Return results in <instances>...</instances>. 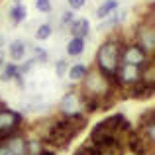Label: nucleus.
Wrapping results in <instances>:
<instances>
[{
    "instance_id": "nucleus-1",
    "label": "nucleus",
    "mask_w": 155,
    "mask_h": 155,
    "mask_svg": "<svg viewBox=\"0 0 155 155\" xmlns=\"http://www.w3.org/2000/svg\"><path fill=\"white\" fill-rule=\"evenodd\" d=\"M84 126H87V118L83 114H79V116H63L61 120L53 122V126L49 128L45 140H47V143L63 149V147H67L69 141L75 140L83 132Z\"/></svg>"
},
{
    "instance_id": "nucleus-2",
    "label": "nucleus",
    "mask_w": 155,
    "mask_h": 155,
    "mask_svg": "<svg viewBox=\"0 0 155 155\" xmlns=\"http://www.w3.org/2000/svg\"><path fill=\"white\" fill-rule=\"evenodd\" d=\"M120 47H122V43L116 41V39H106L98 47V53H96V67H98V71H102L108 77H114L118 65H120Z\"/></svg>"
},
{
    "instance_id": "nucleus-3",
    "label": "nucleus",
    "mask_w": 155,
    "mask_h": 155,
    "mask_svg": "<svg viewBox=\"0 0 155 155\" xmlns=\"http://www.w3.org/2000/svg\"><path fill=\"white\" fill-rule=\"evenodd\" d=\"M141 75H143V67H137V65L132 63H122V61L118 65L116 73H114L118 84H124V87H132V84L140 83Z\"/></svg>"
},
{
    "instance_id": "nucleus-4",
    "label": "nucleus",
    "mask_w": 155,
    "mask_h": 155,
    "mask_svg": "<svg viewBox=\"0 0 155 155\" xmlns=\"http://www.w3.org/2000/svg\"><path fill=\"white\" fill-rule=\"evenodd\" d=\"M120 61L122 63H132V65H137V67H143L149 61V55L137 43H128V45L120 47Z\"/></svg>"
},
{
    "instance_id": "nucleus-5",
    "label": "nucleus",
    "mask_w": 155,
    "mask_h": 155,
    "mask_svg": "<svg viewBox=\"0 0 155 155\" xmlns=\"http://www.w3.org/2000/svg\"><path fill=\"white\" fill-rule=\"evenodd\" d=\"M20 124H22V116L18 112L8 110V108H0V134L4 137L18 132Z\"/></svg>"
},
{
    "instance_id": "nucleus-6",
    "label": "nucleus",
    "mask_w": 155,
    "mask_h": 155,
    "mask_svg": "<svg viewBox=\"0 0 155 155\" xmlns=\"http://www.w3.org/2000/svg\"><path fill=\"white\" fill-rule=\"evenodd\" d=\"M136 43L147 53V55H153V51H155V31H153L151 24L145 22V24H141V26H137Z\"/></svg>"
},
{
    "instance_id": "nucleus-7",
    "label": "nucleus",
    "mask_w": 155,
    "mask_h": 155,
    "mask_svg": "<svg viewBox=\"0 0 155 155\" xmlns=\"http://www.w3.org/2000/svg\"><path fill=\"white\" fill-rule=\"evenodd\" d=\"M59 108H61V112H63V116H79V114L83 112L81 94H77V92L65 94L63 100H61V104H59Z\"/></svg>"
},
{
    "instance_id": "nucleus-8",
    "label": "nucleus",
    "mask_w": 155,
    "mask_h": 155,
    "mask_svg": "<svg viewBox=\"0 0 155 155\" xmlns=\"http://www.w3.org/2000/svg\"><path fill=\"white\" fill-rule=\"evenodd\" d=\"M128 141H130V149H132L136 155H145L149 147H153L140 132H130L128 134Z\"/></svg>"
},
{
    "instance_id": "nucleus-9",
    "label": "nucleus",
    "mask_w": 155,
    "mask_h": 155,
    "mask_svg": "<svg viewBox=\"0 0 155 155\" xmlns=\"http://www.w3.org/2000/svg\"><path fill=\"white\" fill-rule=\"evenodd\" d=\"M69 28H71V34L75 35V38H81V39H84V38L88 35V30H91V24H88L84 18H81V20H73V22L69 24Z\"/></svg>"
},
{
    "instance_id": "nucleus-10",
    "label": "nucleus",
    "mask_w": 155,
    "mask_h": 155,
    "mask_svg": "<svg viewBox=\"0 0 155 155\" xmlns=\"http://www.w3.org/2000/svg\"><path fill=\"white\" fill-rule=\"evenodd\" d=\"M26 51H28V45H26V41H22V39L12 41L10 47H8V53H10L12 61H22L24 57H26Z\"/></svg>"
},
{
    "instance_id": "nucleus-11",
    "label": "nucleus",
    "mask_w": 155,
    "mask_h": 155,
    "mask_svg": "<svg viewBox=\"0 0 155 155\" xmlns=\"http://www.w3.org/2000/svg\"><path fill=\"white\" fill-rule=\"evenodd\" d=\"M116 8H118V0H106L102 6H98V10H96V18H100V20L108 18V14H112Z\"/></svg>"
},
{
    "instance_id": "nucleus-12",
    "label": "nucleus",
    "mask_w": 155,
    "mask_h": 155,
    "mask_svg": "<svg viewBox=\"0 0 155 155\" xmlns=\"http://www.w3.org/2000/svg\"><path fill=\"white\" fill-rule=\"evenodd\" d=\"M26 16H28V10H26V6H24V4H14V6H12V10H10V20H12L14 24L24 22V20H26Z\"/></svg>"
},
{
    "instance_id": "nucleus-13",
    "label": "nucleus",
    "mask_w": 155,
    "mask_h": 155,
    "mask_svg": "<svg viewBox=\"0 0 155 155\" xmlns=\"http://www.w3.org/2000/svg\"><path fill=\"white\" fill-rule=\"evenodd\" d=\"M18 73H20V71H18V65L8 63V65H4V67H2V73H0V81H4V83H8V81H14Z\"/></svg>"
},
{
    "instance_id": "nucleus-14",
    "label": "nucleus",
    "mask_w": 155,
    "mask_h": 155,
    "mask_svg": "<svg viewBox=\"0 0 155 155\" xmlns=\"http://www.w3.org/2000/svg\"><path fill=\"white\" fill-rule=\"evenodd\" d=\"M87 73H88V67L83 65V63H77V65H73V67L69 69V77H71V81H83Z\"/></svg>"
},
{
    "instance_id": "nucleus-15",
    "label": "nucleus",
    "mask_w": 155,
    "mask_h": 155,
    "mask_svg": "<svg viewBox=\"0 0 155 155\" xmlns=\"http://www.w3.org/2000/svg\"><path fill=\"white\" fill-rule=\"evenodd\" d=\"M84 49V39H81V38H73L71 41L67 43V53L69 55H81Z\"/></svg>"
},
{
    "instance_id": "nucleus-16",
    "label": "nucleus",
    "mask_w": 155,
    "mask_h": 155,
    "mask_svg": "<svg viewBox=\"0 0 155 155\" xmlns=\"http://www.w3.org/2000/svg\"><path fill=\"white\" fill-rule=\"evenodd\" d=\"M51 31H53V28L49 26V24H41V26L35 30V38H38L39 41H43V39L51 38Z\"/></svg>"
},
{
    "instance_id": "nucleus-17",
    "label": "nucleus",
    "mask_w": 155,
    "mask_h": 155,
    "mask_svg": "<svg viewBox=\"0 0 155 155\" xmlns=\"http://www.w3.org/2000/svg\"><path fill=\"white\" fill-rule=\"evenodd\" d=\"M34 63H45L47 61V51L43 47H34Z\"/></svg>"
},
{
    "instance_id": "nucleus-18",
    "label": "nucleus",
    "mask_w": 155,
    "mask_h": 155,
    "mask_svg": "<svg viewBox=\"0 0 155 155\" xmlns=\"http://www.w3.org/2000/svg\"><path fill=\"white\" fill-rule=\"evenodd\" d=\"M35 8L43 14H49L51 12V0H35Z\"/></svg>"
},
{
    "instance_id": "nucleus-19",
    "label": "nucleus",
    "mask_w": 155,
    "mask_h": 155,
    "mask_svg": "<svg viewBox=\"0 0 155 155\" xmlns=\"http://www.w3.org/2000/svg\"><path fill=\"white\" fill-rule=\"evenodd\" d=\"M57 77H65V73H67V61L65 59H61V61H57Z\"/></svg>"
},
{
    "instance_id": "nucleus-20",
    "label": "nucleus",
    "mask_w": 155,
    "mask_h": 155,
    "mask_svg": "<svg viewBox=\"0 0 155 155\" xmlns=\"http://www.w3.org/2000/svg\"><path fill=\"white\" fill-rule=\"evenodd\" d=\"M84 4H87V0H69V6H71V10H81Z\"/></svg>"
},
{
    "instance_id": "nucleus-21",
    "label": "nucleus",
    "mask_w": 155,
    "mask_h": 155,
    "mask_svg": "<svg viewBox=\"0 0 155 155\" xmlns=\"http://www.w3.org/2000/svg\"><path fill=\"white\" fill-rule=\"evenodd\" d=\"M73 20H75V14H73V10H67V12L63 14V24H67V26H69Z\"/></svg>"
},
{
    "instance_id": "nucleus-22",
    "label": "nucleus",
    "mask_w": 155,
    "mask_h": 155,
    "mask_svg": "<svg viewBox=\"0 0 155 155\" xmlns=\"http://www.w3.org/2000/svg\"><path fill=\"white\" fill-rule=\"evenodd\" d=\"M0 155H14V153L10 151V147H8V145L4 143V141L0 143Z\"/></svg>"
},
{
    "instance_id": "nucleus-23",
    "label": "nucleus",
    "mask_w": 155,
    "mask_h": 155,
    "mask_svg": "<svg viewBox=\"0 0 155 155\" xmlns=\"http://www.w3.org/2000/svg\"><path fill=\"white\" fill-rule=\"evenodd\" d=\"M4 67V53H2V49H0V69Z\"/></svg>"
},
{
    "instance_id": "nucleus-24",
    "label": "nucleus",
    "mask_w": 155,
    "mask_h": 155,
    "mask_svg": "<svg viewBox=\"0 0 155 155\" xmlns=\"http://www.w3.org/2000/svg\"><path fill=\"white\" fill-rule=\"evenodd\" d=\"M39 155H55V153H53V151H45V149H41V153H39Z\"/></svg>"
},
{
    "instance_id": "nucleus-25",
    "label": "nucleus",
    "mask_w": 155,
    "mask_h": 155,
    "mask_svg": "<svg viewBox=\"0 0 155 155\" xmlns=\"http://www.w3.org/2000/svg\"><path fill=\"white\" fill-rule=\"evenodd\" d=\"M2 141H4V136H2V134H0V143H2Z\"/></svg>"
},
{
    "instance_id": "nucleus-26",
    "label": "nucleus",
    "mask_w": 155,
    "mask_h": 155,
    "mask_svg": "<svg viewBox=\"0 0 155 155\" xmlns=\"http://www.w3.org/2000/svg\"><path fill=\"white\" fill-rule=\"evenodd\" d=\"M14 4H22V0H14Z\"/></svg>"
}]
</instances>
